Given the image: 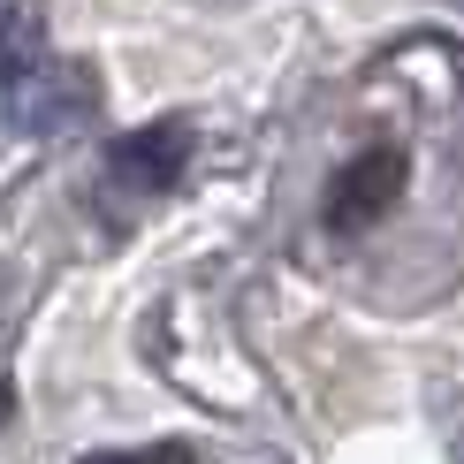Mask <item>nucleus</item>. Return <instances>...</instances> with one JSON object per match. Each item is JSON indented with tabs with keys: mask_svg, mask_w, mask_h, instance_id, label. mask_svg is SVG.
Masks as SVG:
<instances>
[{
	"mask_svg": "<svg viewBox=\"0 0 464 464\" xmlns=\"http://www.w3.org/2000/svg\"><path fill=\"white\" fill-rule=\"evenodd\" d=\"M403 183H411L403 145H365L358 160H343V176L327 183V221L335 228H373L403 198Z\"/></svg>",
	"mask_w": 464,
	"mask_h": 464,
	"instance_id": "f257e3e1",
	"label": "nucleus"
},
{
	"mask_svg": "<svg viewBox=\"0 0 464 464\" xmlns=\"http://www.w3.org/2000/svg\"><path fill=\"white\" fill-rule=\"evenodd\" d=\"M114 183H130L138 198H152V190H168L190 168V122H145V130H130L122 145H114Z\"/></svg>",
	"mask_w": 464,
	"mask_h": 464,
	"instance_id": "f03ea898",
	"label": "nucleus"
},
{
	"mask_svg": "<svg viewBox=\"0 0 464 464\" xmlns=\"http://www.w3.org/2000/svg\"><path fill=\"white\" fill-rule=\"evenodd\" d=\"M92 464H190V450L168 441V450H130V457H92Z\"/></svg>",
	"mask_w": 464,
	"mask_h": 464,
	"instance_id": "7ed1b4c3",
	"label": "nucleus"
},
{
	"mask_svg": "<svg viewBox=\"0 0 464 464\" xmlns=\"http://www.w3.org/2000/svg\"><path fill=\"white\" fill-rule=\"evenodd\" d=\"M0 427H8V381H0Z\"/></svg>",
	"mask_w": 464,
	"mask_h": 464,
	"instance_id": "20e7f679",
	"label": "nucleus"
}]
</instances>
